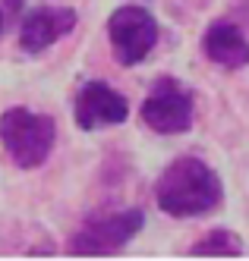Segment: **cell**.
Here are the masks:
<instances>
[{"label": "cell", "mask_w": 249, "mask_h": 261, "mask_svg": "<svg viewBox=\"0 0 249 261\" xmlns=\"http://www.w3.org/2000/svg\"><path fill=\"white\" fill-rule=\"evenodd\" d=\"M107 38L120 66H136L158 44V22L145 7L123 4L107 19Z\"/></svg>", "instance_id": "obj_4"}, {"label": "cell", "mask_w": 249, "mask_h": 261, "mask_svg": "<svg viewBox=\"0 0 249 261\" xmlns=\"http://www.w3.org/2000/svg\"><path fill=\"white\" fill-rule=\"evenodd\" d=\"M73 117L76 126L85 129V133H95L98 126H117L126 123L129 117V104L120 95L117 88H110L107 82L92 79L85 82L79 91H76V104H73Z\"/></svg>", "instance_id": "obj_6"}, {"label": "cell", "mask_w": 249, "mask_h": 261, "mask_svg": "<svg viewBox=\"0 0 249 261\" xmlns=\"http://www.w3.org/2000/svg\"><path fill=\"white\" fill-rule=\"evenodd\" d=\"M79 22L73 7H35L22 16L19 25V47L26 54H41L54 41H60L63 35H70Z\"/></svg>", "instance_id": "obj_7"}, {"label": "cell", "mask_w": 249, "mask_h": 261, "mask_svg": "<svg viewBox=\"0 0 249 261\" xmlns=\"http://www.w3.org/2000/svg\"><path fill=\"white\" fill-rule=\"evenodd\" d=\"M202 50L208 60L224 66V69H243L249 63V41L243 38V32L234 22H224V19H218L205 29Z\"/></svg>", "instance_id": "obj_8"}, {"label": "cell", "mask_w": 249, "mask_h": 261, "mask_svg": "<svg viewBox=\"0 0 249 261\" xmlns=\"http://www.w3.org/2000/svg\"><path fill=\"white\" fill-rule=\"evenodd\" d=\"M142 120L148 129H155L161 136H180L193 126V95L174 79L161 76L155 88L148 91V98L142 101Z\"/></svg>", "instance_id": "obj_5"}, {"label": "cell", "mask_w": 249, "mask_h": 261, "mask_svg": "<svg viewBox=\"0 0 249 261\" xmlns=\"http://www.w3.org/2000/svg\"><path fill=\"white\" fill-rule=\"evenodd\" d=\"M7 7H10V13H16V10L22 7V4H19V0H7Z\"/></svg>", "instance_id": "obj_10"}, {"label": "cell", "mask_w": 249, "mask_h": 261, "mask_svg": "<svg viewBox=\"0 0 249 261\" xmlns=\"http://www.w3.org/2000/svg\"><path fill=\"white\" fill-rule=\"evenodd\" d=\"M0 35H4V13H0Z\"/></svg>", "instance_id": "obj_11"}, {"label": "cell", "mask_w": 249, "mask_h": 261, "mask_svg": "<svg viewBox=\"0 0 249 261\" xmlns=\"http://www.w3.org/2000/svg\"><path fill=\"white\" fill-rule=\"evenodd\" d=\"M57 142V123L48 114H35L29 107H10L0 114V145L16 167L35 170L48 161Z\"/></svg>", "instance_id": "obj_2"}, {"label": "cell", "mask_w": 249, "mask_h": 261, "mask_svg": "<svg viewBox=\"0 0 249 261\" xmlns=\"http://www.w3.org/2000/svg\"><path fill=\"white\" fill-rule=\"evenodd\" d=\"M145 223V214L139 208H126L120 214L107 217H88L66 242V252L76 258H101L110 252H120L126 242L139 236Z\"/></svg>", "instance_id": "obj_3"}, {"label": "cell", "mask_w": 249, "mask_h": 261, "mask_svg": "<svg viewBox=\"0 0 249 261\" xmlns=\"http://www.w3.org/2000/svg\"><path fill=\"white\" fill-rule=\"evenodd\" d=\"M221 198H224V186L218 173L193 154L170 161L155 182V201L170 217L212 214L221 204Z\"/></svg>", "instance_id": "obj_1"}, {"label": "cell", "mask_w": 249, "mask_h": 261, "mask_svg": "<svg viewBox=\"0 0 249 261\" xmlns=\"http://www.w3.org/2000/svg\"><path fill=\"white\" fill-rule=\"evenodd\" d=\"M193 258H240L243 255V242L231 233V230H212L205 239H199L193 249H189Z\"/></svg>", "instance_id": "obj_9"}]
</instances>
